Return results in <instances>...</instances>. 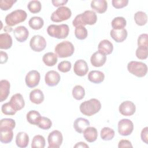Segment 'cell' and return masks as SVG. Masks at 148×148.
Here are the masks:
<instances>
[{
    "label": "cell",
    "mask_w": 148,
    "mask_h": 148,
    "mask_svg": "<svg viewBox=\"0 0 148 148\" xmlns=\"http://www.w3.org/2000/svg\"><path fill=\"white\" fill-rule=\"evenodd\" d=\"M97 21L95 13L92 10H86L83 13L77 15L72 21V25L75 27L85 26L86 25H94Z\"/></svg>",
    "instance_id": "6da1fadb"
},
{
    "label": "cell",
    "mask_w": 148,
    "mask_h": 148,
    "mask_svg": "<svg viewBox=\"0 0 148 148\" xmlns=\"http://www.w3.org/2000/svg\"><path fill=\"white\" fill-rule=\"evenodd\" d=\"M101 108L100 101L95 98H92L82 102L79 107L82 113L87 116H91L98 113Z\"/></svg>",
    "instance_id": "7a4b0ae2"
},
{
    "label": "cell",
    "mask_w": 148,
    "mask_h": 148,
    "mask_svg": "<svg viewBox=\"0 0 148 148\" xmlns=\"http://www.w3.org/2000/svg\"><path fill=\"white\" fill-rule=\"evenodd\" d=\"M69 32V28L67 24H62L60 25L51 24L48 26L47 32L49 36L57 39L66 38Z\"/></svg>",
    "instance_id": "3957f363"
},
{
    "label": "cell",
    "mask_w": 148,
    "mask_h": 148,
    "mask_svg": "<svg viewBox=\"0 0 148 148\" xmlns=\"http://www.w3.org/2000/svg\"><path fill=\"white\" fill-rule=\"evenodd\" d=\"M75 51L73 44L69 41H62L58 43L54 49V51L57 57L66 58L71 56Z\"/></svg>",
    "instance_id": "277c9868"
},
{
    "label": "cell",
    "mask_w": 148,
    "mask_h": 148,
    "mask_svg": "<svg viewBox=\"0 0 148 148\" xmlns=\"http://www.w3.org/2000/svg\"><path fill=\"white\" fill-rule=\"evenodd\" d=\"M27 17L25 11L17 9L8 14L5 17V23L9 26H14L17 24L24 21Z\"/></svg>",
    "instance_id": "5b68a950"
},
{
    "label": "cell",
    "mask_w": 148,
    "mask_h": 148,
    "mask_svg": "<svg viewBox=\"0 0 148 148\" xmlns=\"http://www.w3.org/2000/svg\"><path fill=\"white\" fill-rule=\"evenodd\" d=\"M127 69L132 75L142 77L147 74V66L146 64L136 61H132L128 63Z\"/></svg>",
    "instance_id": "8992f818"
},
{
    "label": "cell",
    "mask_w": 148,
    "mask_h": 148,
    "mask_svg": "<svg viewBox=\"0 0 148 148\" xmlns=\"http://www.w3.org/2000/svg\"><path fill=\"white\" fill-rule=\"evenodd\" d=\"M72 15L71 9L66 6H61L56 9L51 16V20L53 22L59 23L69 19Z\"/></svg>",
    "instance_id": "52a82bcc"
},
{
    "label": "cell",
    "mask_w": 148,
    "mask_h": 148,
    "mask_svg": "<svg viewBox=\"0 0 148 148\" xmlns=\"http://www.w3.org/2000/svg\"><path fill=\"white\" fill-rule=\"evenodd\" d=\"M63 136L62 133L58 130H54L48 136L47 141L49 148H58L62 143Z\"/></svg>",
    "instance_id": "ba28073f"
},
{
    "label": "cell",
    "mask_w": 148,
    "mask_h": 148,
    "mask_svg": "<svg viewBox=\"0 0 148 148\" xmlns=\"http://www.w3.org/2000/svg\"><path fill=\"white\" fill-rule=\"evenodd\" d=\"M29 46L31 49L36 52L43 51L46 46V41L41 35H36L32 36L29 41Z\"/></svg>",
    "instance_id": "9c48e42d"
},
{
    "label": "cell",
    "mask_w": 148,
    "mask_h": 148,
    "mask_svg": "<svg viewBox=\"0 0 148 148\" xmlns=\"http://www.w3.org/2000/svg\"><path fill=\"white\" fill-rule=\"evenodd\" d=\"M134 130V124L129 119H123L118 123V132L122 136L130 135Z\"/></svg>",
    "instance_id": "30bf717a"
},
{
    "label": "cell",
    "mask_w": 148,
    "mask_h": 148,
    "mask_svg": "<svg viewBox=\"0 0 148 148\" xmlns=\"http://www.w3.org/2000/svg\"><path fill=\"white\" fill-rule=\"evenodd\" d=\"M40 79L39 72L36 70L29 71L26 75L25 81L26 85L29 88H34L38 85Z\"/></svg>",
    "instance_id": "8fae6325"
},
{
    "label": "cell",
    "mask_w": 148,
    "mask_h": 148,
    "mask_svg": "<svg viewBox=\"0 0 148 148\" xmlns=\"http://www.w3.org/2000/svg\"><path fill=\"white\" fill-rule=\"evenodd\" d=\"M120 113L125 116H130L134 114L136 110V106L135 104L130 101H126L123 102L119 106Z\"/></svg>",
    "instance_id": "7c38bea8"
},
{
    "label": "cell",
    "mask_w": 148,
    "mask_h": 148,
    "mask_svg": "<svg viewBox=\"0 0 148 148\" xmlns=\"http://www.w3.org/2000/svg\"><path fill=\"white\" fill-rule=\"evenodd\" d=\"M60 74L53 70L48 71L45 77V80L46 84L50 86V87H53L57 86L59 82L60 81Z\"/></svg>",
    "instance_id": "4fadbf2b"
},
{
    "label": "cell",
    "mask_w": 148,
    "mask_h": 148,
    "mask_svg": "<svg viewBox=\"0 0 148 148\" xmlns=\"http://www.w3.org/2000/svg\"><path fill=\"white\" fill-rule=\"evenodd\" d=\"M9 103L16 112L22 109L25 106L24 99L23 95L20 93H17L12 95Z\"/></svg>",
    "instance_id": "5bb4252c"
},
{
    "label": "cell",
    "mask_w": 148,
    "mask_h": 148,
    "mask_svg": "<svg viewBox=\"0 0 148 148\" xmlns=\"http://www.w3.org/2000/svg\"><path fill=\"white\" fill-rule=\"evenodd\" d=\"M88 71V67L86 61L83 60H77L73 66V71L75 73L79 76H85Z\"/></svg>",
    "instance_id": "9a60e30c"
},
{
    "label": "cell",
    "mask_w": 148,
    "mask_h": 148,
    "mask_svg": "<svg viewBox=\"0 0 148 148\" xmlns=\"http://www.w3.org/2000/svg\"><path fill=\"white\" fill-rule=\"evenodd\" d=\"M13 34L18 42H24L27 39L29 36V32L25 27L18 26L14 28Z\"/></svg>",
    "instance_id": "2e32d148"
},
{
    "label": "cell",
    "mask_w": 148,
    "mask_h": 148,
    "mask_svg": "<svg viewBox=\"0 0 148 148\" xmlns=\"http://www.w3.org/2000/svg\"><path fill=\"white\" fill-rule=\"evenodd\" d=\"M106 61V56L98 51L94 53L90 58L91 64L95 67H100L103 66Z\"/></svg>",
    "instance_id": "e0dca14e"
},
{
    "label": "cell",
    "mask_w": 148,
    "mask_h": 148,
    "mask_svg": "<svg viewBox=\"0 0 148 148\" xmlns=\"http://www.w3.org/2000/svg\"><path fill=\"white\" fill-rule=\"evenodd\" d=\"M110 35L113 40L117 43H120L126 39L128 33L127 31L125 28L121 29H112L110 31Z\"/></svg>",
    "instance_id": "ac0fdd59"
},
{
    "label": "cell",
    "mask_w": 148,
    "mask_h": 148,
    "mask_svg": "<svg viewBox=\"0 0 148 148\" xmlns=\"http://www.w3.org/2000/svg\"><path fill=\"white\" fill-rule=\"evenodd\" d=\"M98 51L104 54L105 55H109L111 54L113 50V46L111 42L109 40L104 39L101 40L98 46Z\"/></svg>",
    "instance_id": "d6986e66"
},
{
    "label": "cell",
    "mask_w": 148,
    "mask_h": 148,
    "mask_svg": "<svg viewBox=\"0 0 148 148\" xmlns=\"http://www.w3.org/2000/svg\"><path fill=\"white\" fill-rule=\"evenodd\" d=\"M91 8L97 13H105L108 8V3L105 0H92L91 2Z\"/></svg>",
    "instance_id": "ffe728a7"
},
{
    "label": "cell",
    "mask_w": 148,
    "mask_h": 148,
    "mask_svg": "<svg viewBox=\"0 0 148 148\" xmlns=\"http://www.w3.org/2000/svg\"><path fill=\"white\" fill-rule=\"evenodd\" d=\"M90 126V122L84 118L79 117L76 119L73 123V128L75 131L79 133H83L84 130Z\"/></svg>",
    "instance_id": "44dd1931"
},
{
    "label": "cell",
    "mask_w": 148,
    "mask_h": 148,
    "mask_svg": "<svg viewBox=\"0 0 148 148\" xmlns=\"http://www.w3.org/2000/svg\"><path fill=\"white\" fill-rule=\"evenodd\" d=\"M10 83L7 80L0 81V100L3 102L6 100L10 92Z\"/></svg>",
    "instance_id": "7402d4cb"
},
{
    "label": "cell",
    "mask_w": 148,
    "mask_h": 148,
    "mask_svg": "<svg viewBox=\"0 0 148 148\" xmlns=\"http://www.w3.org/2000/svg\"><path fill=\"white\" fill-rule=\"evenodd\" d=\"M83 133L84 139L88 142H93L97 139L98 132L95 127H88L84 130Z\"/></svg>",
    "instance_id": "603a6c76"
},
{
    "label": "cell",
    "mask_w": 148,
    "mask_h": 148,
    "mask_svg": "<svg viewBox=\"0 0 148 148\" xmlns=\"http://www.w3.org/2000/svg\"><path fill=\"white\" fill-rule=\"evenodd\" d=\"M104 78V73L99 71H91L88 74V80L93 83H101L103 81Z\"/></svg>",
    "instance_id": "cb8c5ba5"
},
{
    "label": "cell",
    "mask_w": 148,
    "mask_h": 148,
    "mask_svg": "<svg viewBox=\"0 0 148 148\" xmlns=\"http://www.w3.org/2000/svg\"><path fill=\"white\" fill-rule=\"evenodd\" d=\"M13 138V130L9 128H0V141L3 143H9Z\"/></svg>",
    "instance_id": "d4e9b609"
},
{
    "label": "cell",
    "mask_w": 148,
    "mask_h": 148,
    "mask_svg": "<svg viewBox=\"0 0 148 148\" xmlns=\"http://www.w3.org/2000/svg\"><path fill=\"white\" fill-rule=\"evenodd\" d=\"M44 94L39 89H35L31 91L29 94L30 101L35 104H40L44 101Z\"/></svg>",
    "instance_id": "484cf974"
},
{
    "label": "cell",
    "mask_w": 148,
    "mask_h": 148,
    "mask_svg": "<svg viewBox=\"0 0 148 148\" xmlns=\"http://www.w3.org/2000/svg\"><path fill=\"white\" fill-rule=\"evenodd\" d=\"M29 136L24 132H19L16 137V143L18 147H26L29 143Z\"/></svg>",
    "instance_id": "4316f807"
},
{
    "label": "cell",
    "mask_w": 148,
    "mask_h": 148,
    "mask_svg": "<svg viewBox=\"0 0 148 148\" xmlns=\"http://www.w3.org/2000/svg\"><path fill=\"white\" fill-rule=\"evenodd\" d=\"M12 46V38L8 33H3L0 35V49H9Z\"/></svg>",
    "instance_id": "83f0119b"
},
{
    "label": "cell",
    "mask_w": 148,
    "mask_h": 148,
    "mask_svg": "<svg viewBox=\"0 0 148 148\" xmlns=\"http://www.w3.org/2000/svg\"><path fill=\"white\" fill-rule=\"evenodd\" d=\"M42 60L46 65L53 66L57 62V56L53 52H49L43 55Z\"/></svg>",
    "instance_id": "f1b7e54d"
},
{
    "label": "cell",
    "mask_w": 148,
    "mask_h": 148,
    "mask_svg": "<svg viewBox=\"0 0 148 148\" xmlns=\"http://www.w3.org/2000/svg\"><path fill=\"white\" fill-rule=\"evenodd\" d=\"M29 26L33 29L38 30L42 28L44 24L43 20L40 17H32L28 21Z\"/></svg>",
    "instance_id": "f546056e"
},
{
    "label": "cell",
    "mask_w": 148,
    "mask_h": 148,
    "mask_svg": "<svg viewBox=\"0 0 148 148\" xmlns=\"http://www.w3.org/2000/svg\"><path fill=\"white\" fill-rule=\"evenodd\" d=\"M41 117L40 113L36 110H30L27 114V120L31 124L37 125Z\"/></svg>",
    "instance_id": "4dcf8cb0"
},
{
    "label": "cell",
    "mask_w": 148,
    "mask_h": 148,
    "mask_svg": "<svg viewBox=\"0 0 148 148\" xmlns=\"http://www.w3.org/2000/svg\"><path fill=\"white\" fill-rule=\"evenodd\" d=\"M127 24L126 20L123 17H117L113 19L111 23L113 29H123Z\"/></svg>",
    "instance_id": "1f68e13d"
},
{
    "label": "cell",
    "mask_w": 148,
    "mask_h": 148,
    "mask_svg": "<svg viewBox=\"0 0 148 148\" xmlns=\"http://www.w3.org/2000/svg\"><path fill=\"white\" fill-rule=\"evenodd\" d=\"M134 20L136 24L139 26L145 25L147 21V17L146 13L139 11L134 14Z\"/></svg>",
    "instance_id": "d6a6232c"
},
{
    "label": "cell",
    "mask_w": 148,
    "mask_h": 148,
    "mask_svg": "<svg viewBox=\"0 0 148 148\" xmlns=\"http://www.w3.org/2000/svg\"><path fill=\"white\" fill-rule=\"evenodd\" d=\"M114 131L109 127H104L101 131V138L103 140H110L114 136Z\"/></svg>",
    "instance_id": "836d02e7"
},
{
    "label": "cell",
    "mask_w": 148,
    "mask_h": 148,
    "mask_svg": "<svg viewBox=\"0 0 148 148\" xmlns=\"http://www.w3.org/2000/svg\"><path fill=\"white\" fill-rule=\"evenodd\" d=\"M72 95L76 100L82 99L85 95V90L84 88L80 85L75 86L72 90Z\"/></svg>",
    "instance_id": "e575fe53"
},
{
    "label": "cell",
    "mask_w": 148,
    "mask_h": 148,
    "mask_svg": "<svg viewBox=\"0 0 148 148\" xmlns=\"http://www.w3.org/2000/svg\"><path fill=\"white\" fill-rule=\"evenodd\" d=\"M45 143L46 142L45 138L42 135H37L33 138L31 143V147L32 148H43L45 146Z\"/></svg>",
    "instance_id": "d590c367"
},
{
    "label": "cell",
    "mask_w": 148,
    "mask_h": 148,
    "mask_svg": "<svg viewBox=\"0 0 148 148\" xmlns=\"http://www.w3.org/2000/svg\"><path fill=\"white\" fill-rule=\"evenodd\" d=\"M27 8L29 11L32 13H39L42 8V5L39 1H31L27 5Z\"/></svg>",
    "instance_id": "8d00e7d4"
},
{
    "label": "cell",
    "mask_w": 148,
    "mask_h": 148,
    "mask_svg": "<svg viewBox=\"0 0 148 148\" xmlns=\"http://www.w3.org/2000/svg\"><path fill=\"white\" fill-rule=\"evenodd\" d=\"M75 35L76 38L79 40L85 39L88 35L87 30L83 26L77 27L75 30Z\"/></svg>",
    "instance_id": "74e56055"
},
{
    "label": "cell",
    "mask_w": 148,
    "mask_h": 148,
    "mask_svg": "<svg viewBox=\"0 0 148 148\" xmlns=\"http://www.w3.org/2000/svg\"><path fill=\"white\" fill-rule=\"evenodd\" d=\"M16 126V122L12 119H2L0 121V128L14 129Z\"/></svg>",
    "instance_id": "f35d334b"
},
{
    "label": "cell",
    "mask_w": 148,
    "mask_h": 148,
    "mask_svg": "<svg viewBox=\"0 0 148 148\" xmlns=\"http://www.w3.org/2000/svg\"><path fill=\"white\" fill-rule=\"evenodd\" d=\"M37 125L42 130H47L51 128L52 125V122L49 118L41 116Z\"/></svg>",
    "instance_id": "ab89813d"
},
{
    "label": "cell",
    "mask_w": 148,
    "mask_h": 148,
    "mask_svg": "<svg viewBox=\"0 0 148 148\" xmlns=\"http://www.w3.org/2000/svg\"><path fill=\"white\" fill-rule=\"evenodd\" d=\"M148 56V47H138L136 50V56L139 60H145Z\"/></svg>",
    "instance_id": "60d3db41"
},
{
    "label": "cell",
    "mask_w": 148,
    "mask_h": 148,
    "mask_svg": "<svg viewBox=\"0 0 148 148\" xmlns=\"http://www.w3.org/2000/svg\"><path fill=\"white\" fill-rule=\"evenodd\" d=\"M2 112L5 115H14L17 112L10 105L9 102L5 103L1 107Z\"/></svg>",
    "instance_id": "b9f144b4"
},
{
    "label": "cell",
    "mask_w": 148,
    "mask_h": 148,
    "mask_svg": "<svg viewBox=\"0 0 148 148\" xmlns=\"http://www.w3.org/2000/svg\"><path fill=\"white\" fill-rule=\"evenodd\" d=\"M57 68L61 72H68L71 70V63L68 61H63L58 64Z\"/></svg>",
    "instance_id": "7bdbcfd3"
},
{
    "label": "cell",
    "mask_w": 148,
    "mask_h": 148,
    "mask_svg": "<svg viewBox=\"0 0 148 148\" xmlns=\"http://www.w3.org/2000/svg\"><path fill=\"white\" fill-rule=\"evenodd\" d=\"M16 2V0H1L0 8L2 10H8L10 9L13 5Z\"/></svg>",
    "instance_id": "ee69618b"
},
{
    "label": "cell",
    "mask_w": 148,
    "mask_h": 148,
    "mask_svg": "<svg viewBox=\"0 0 148 148\" xmlns=\"http://www.w3.org/2000/svg\"><path fill=\"white\" fill-rule=\"evenodd\" d=\"M138 47H148V35L147 34L140 35L138 38Z\"/></svg>",
    "instance_id": "f6af8a7d"
},
{
    "label": "cell",
    "mask_w": 148,
    "mask_h": 148,
    "mask_svg": "<svg viewBox=\"0 0 148 148\" xmlns=\"http://www.w3.org/2000/svg\"><path fill=\"white\" fill-rule=\"evenodd\" d=\"M112 5L116 9H121L126 6L128 3V0H113Z\"/></svg>",
    "instance_id": "bcb514c9"
},
{
    "label": "cell",
    "mask_w": 148,
    "mask_h": 148,
    "mask_svg": "<svg viewBox=\"0 0 148 148\" xmlns=\"http://www.w3.org/2000/svg\"><path fill=\"white\" fill-rule=\"evenodd\" d=\"M140 137L142 140L146 144H148V128L147 127H145L141 131Z\"/></svg>",
    "instance_id": "7dc6e473"
},
{
    "label": "cell",
    "mask_w": 148,
    "mask_h": 148,
    "mask_svg": "<svg viewBox=\"0 0 148 148\" xmlns=\"http://www.w3.org/2000/svg\"><path fill=\"white\" fill-rule=\"evenodd\" d=\"M118 147H119V148L132 147V145L130 141L126 140V139H122L119 141Z\"/></svg>",
    "instance_id": "c3c4849f"
},
{
    "label": "cell",
    "mask_w": 148,
    "mask_h": 148,
    "mask_svg": "<svg viewBox=\"0 0 148 148\" xmlns=\"http://www.w3.org/2000/svg\"><path fill=\"white\" fill-rule=\"evenodd\" d=\"M8 60V56L6 52L1 51H0V63L1 64H5Z\"/></svg>",
    "instance_id": "681fc988"
},
{
    "label": "cell",
    "mask_w": 148,
    "mask_h": 148,
    "mask_svg": "<svg viewBox=\"0 0 148 148\" xmlns=\"http://www.w3.org/2000/svg\"><path fill=\"white\" fill-rule=\"evenodd\" d=\"M51 2L53 5L56 7H61V6L64 5L68 2V1H64V0H53L51 1Z\"/></svg>",
    "instance_id": "f907efd6"
},
{
    "label": "cell",
    "mask_w": 148,
    "mask_h": 148,
    "mask_svg": "<svg viewBox=\"0 0 148 148\" xmlns=\"http://www.w3.org/2000/svg\"><path fill=\"white\" fill-rule=\"evenodd\" d=\"M74 147H86V148H88V146L84 142H78L77 143L75 146H74Z\"/></svg>",
    "instance_id": "816d5d0a"
}]
</instances>
